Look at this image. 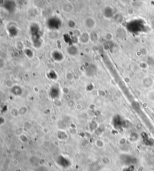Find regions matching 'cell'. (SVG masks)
I'll list each match as a JSON object with an SVG mask.
<instances>
[{
  "instance_id": "6da1fadb",
  "label": "cell",
  "mask_w": 154,
  "mask_h": 171,
  "mask_svg": "<svg viewBox=\"0 0 154 171\" xmlns=\"http://www.w3.org/2000/svg\"><path fill=\"white\" fill-rule=\"evenodd\" d=\"M85 25L87 27H88L89 29H92L95 27L96 25V22L92 18H86V19L85 20Z\"/></svg>"
}]
</instances>
